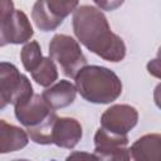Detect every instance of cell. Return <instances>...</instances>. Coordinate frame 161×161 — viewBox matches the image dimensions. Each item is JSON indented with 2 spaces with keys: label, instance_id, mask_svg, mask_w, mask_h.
Segmentation results:
<instances>
[{
  "label": "cell",
  "instance_id": "cell-3",
  "mask_svg": "<svg viewBox=\"0 0 161 161\" xmlns=\"http://www.w3.org/2000/svg\"><path fill=\"white\" fill-rule=\"evenodd\" d=\"M14 112L16 119L26 128L25 131L31 141L38 145L52 143V131L58 116L40 94L34 93L28 101L14 106Z\"/></svg>",
  "mask_w": 161,
  "mask_h": 161
},
{
  "label": "cell",
  "instance_id": "cell-14",
  "mask_svg": "<svg viewBox=\"0 0 161 161\" xmlns=\"http://www.w3.org/2000/svg\"><path fill=\"white\" fill-rule=\"evenodd\" d=\"M20 59H21L24 69L26 72L31 73L43 59V54H42L39 43L35 40L26 43L20 52Z\"/></svg>",
  "mask_w": 161,
  "mask_h": 161
},
{
  "label": "cell",
  "instance_id": "cell-12",
  "mask_svg": "<svg viewBox=\"0 0 161 161\" xmlns=\"http://www.w3.org/2000/svg\"><path fill=\"white\" fill-rule=\"evenodd\" d=\"M29 142L25 130L0 119V153H10L24 148Z\"/></svg>",
  "mask_w": 161,
  "mask_h": 161
},
{
  "label": "cell",
  "instance_id": "cell-6",
  "mask_svg": "<svg viewBox=\"0 0 161 161\" xmlns=\"http://www.w3.org/2000/svg\"><path fill=\"white\" fill-rule=\"evenodd\" d=\"M78 1H59V0H39L35 1L31 10V19L36 28L42 31H52L55 30L63 20L73 13Z\"/></svg>",
  "mask_w": 161,
  "mask_h": 161
},
{
  "label": "cell",
  "instance_id": "cell-1",
  "mask_svg": "<svg viewBox=\"0 0 161 161\" xmlns=\"http://www.w3.org/2000/svg\"><path fill=\"white\" fill-rule=\"evenodd\" d=\"M72 24L74 35L89 52L112 63H118L126 57L125 42L111 30L99 8L78 5L73 11Z\"/></svg>",
  "mask_w": 161,
  "mask_h": 161
},
{
  "label": "cell",
  "instance_id": "cell-9",
  "mask_svg": "<svg viewBox=\"0 0 161 161\" xmlns=\"http://www.w3.org/2000/svg\"><path fill=\"white\" fill-rule=\"evenodd\" d=\"M83 130L78 119L72 117H58L52 131V143L62 148H73L82 140Z\"/></svg>",
  "mask_w": 161,
  "mask_h": 161
},
{
  "label": "cell",
  "instance_id": "cell-5",
  "mask_svg": "<svg viewBox=\"0 0 161 161\" xmlns=\"http://www.w3.org/2000/svg\"><path fill=\"white\" fill-rule=\"evenodd\" d=\"M34 94L29 78L9 62H0V111L8 104L16 106Z\"/></svg>",
  "mask_w": 161,
  "mask_h": 161
},
{
  "label": "cell",
  "instance_id": "cell-13",
  "mask_svg": "<svg viewBox=\"0 0 161 161\" xmlns=\"http://www.w3.org/2000/svg\"><path fill=\"white\" fill-rule=\"evenodd\" d=\"M30 74L36 84L42 87H49L58 79V68L49 57H43L39 65Z\"/></svg>",
  "mask_w": 161,
  "mask_h": 161
},
{
  "label": "cell",
  "instance_id": "cell-8",
  "mask_svg": "<svg viewBox=\"0 0 161 161\" xmlns=\"http://www.w3.org/2000/svg\"><path fill=\"white\" fill-rule=\"evenodd\" d=\"M33 35L34 30L26 14L21 10L14 9L1 29L0 47H5L8 44H24L29 42Z\"/></svg>",
  "mask_w": 161,
  "mask_h": 161
},
{
  "label": "cell",
  "instance_id": "cell-11",
  "mask_svg": "<svg viewBox=\"0 0 161 161\" xmlns=\"http://www.w3.org/2000/svg\"><path fill=\"white\" fill-rule=\"evenodd\" d=\"M133 161H161V135L147 133L130 147Z\"/></svg>",
  "mask_w": 161,
  "mask_h": 161
},
{
  "label": "cell",
  "instance_id": "cell-16",
  "mask_svg": "<svg viewBox=\"0 0 161 161\" xmlns=\"http://www.w3.org/2000/svg\"><path fill=\"white\" fill-rule=\"evenodd\" d=\"M14 3L11 0H0V36L4 23L8 19V16L14 11Z\"/></svg>",
  "mask_w": 161,
  "mask_h": 161
},
{
  "label": "cell",
  "instance_id": "cell-20",
  "mask_svg": "<svg viewBox=\"0 0 161 161\" xmlns=\"http://www.w3.org/2000/svg\"><path fill=\"white\" fill-rule=\"evenodd\" d=\"M50 161H57V160H50Z\"/></svg>",
  "mask_w": 161,
  "mask_h": 161
},
{
  "label": "cell",
  "instance_id": "cell-4",
  "mask_svg": "<svg viewBox=\"0 0 161 161\" xmlns=\"http://www.w3.org/2000/svg\"><path fill=\"white\" fill-rule=\"evenodd\" d=\"M49 58L55 62L65 77L74 78L87 65L78 40L67 34H55L49 43Z\"/></svg>",
  "mask_w": 161,
  "mask_h": 161
},
{
  "label": "cell",
  "instance_id": "cell-7",
  "mask_svg": "<svg viewBox=\"0 0 161 161\" xmlns=\"http://www.w3.org/2000/svg\"><path fill=\"white\" fill-rule=\"evenodd\" d=\"M138 112L130 104H113L101 116V128L116 136H127L137 125Z\"/></svg>",
  "mask_w": 161,
  "mask_h": 161
},
{
  "label": "cell",
  "instance_id": "cell-15",
  "mask_svg": "<svg viewBox=\"0 0 161 161\" xmlns=\"http://www.w3.org/2000/svg\"><path fill=\"white\" fill-rule=\"evenodd\" d=\"M97 161H133L130 148L126 146H113L102 150H94Z\"/></svg>",
  "mask_w": 161,
  "mask_h": 161
},
{
  "label": "cell",
  "instance_id": "cell-19",
  "mask_svg": "<svg viewBox=\"0 0 161 161\" xmlns=\"http://www.w3.org/2000/svg\"><path fill=\"white\" fill-rule=\"evenodd\" d=\"M13 161H30V160H25V158H18V160H13Z\"/></svg>",
  "mask_w": 161,
  "mask_h": 161
},
{
  "label": "cell",
  "instance_id": "cell-17",
  "mask_svg": "<svg viewBox=\"0 0 161 161\" xmlns=\"http://www.w3.org/2000/svg\"><path fill=\"white\" fill-rule=\"evenodd\" d=\"M65 161H97V156L94 153H89V152L74 151L67 156Z\"/></svg>",
  "mask_w": 161,
  "mask_h": 161
},
{
  "label": "cell",
  "instance_id": "cell-10",
  "mask_svg": "<svg viewBox=\"0 0 161 161\" xmlns=\"http://www.w3.org/2000/svg\"><path fill=\"white\" fill-rule=\"evenodd\" d=\"M44 102L53 109H60L70 106L77 96L75 86L70 80L60 79L55 84L47 88L42 94Z\"/></svg>",
  "mask_w": 161,
  "mask_h": 161
},
{
  "label": "cell",
  "instance_id": "cell-2",
  "mask_svg": "<svg viewBox=\"0 0 161 161\" xmlns=\"http://www.w3.org/2000/svg\"><path fill=\"white\" fill-rule=\"evenodd\" d=\"M75 89L83 99L96 104H108L122 93V82L107 67L86 65L74 77Z\"/></svg>",
  "mask_w": 161,
  "mask_h": 161
},
{
  "label": "cell",
  "instance_id": "cell-18",
  "mask_svg": "<svg viewBox=\"0 0 161 161\" xmlns=\"http://www.w3.org/2000/svg\"><path fill=\"white\" fill-rule=\"evenodd\" d=\"M94 4L97 5V6H99L101 9H104V10H113L116 6H118V5H122L123 4V1H116V3H108V1H98V0H96L94 1Z\"/></svg>",
  "mask_w": 161,
  "mask_h": 161
}]
</instances>
